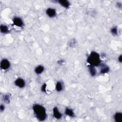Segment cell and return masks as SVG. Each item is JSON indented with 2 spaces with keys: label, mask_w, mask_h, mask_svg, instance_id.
<instances>
[{
  "label": "cell",
  "mask_w": 122,
  "mask_h": 122,
  "mask_svg": "<svg viewBox=\"0 0 122 122\" xmlns=\"http://www.w3.org/2000/svg\"><path fill=\"white\" fill-rule=\"evenodd\" d=\"M32 110L37 119L40 121H43L47 118V114L45 108L40 104H35L33 106Z\"/></svg>",
  "instance_id": "6da1fadb"
},
{
  "label": "cell",
  "mask_w": 122,
  "mask_h": 122,
  "mask_svg": "<svg viewBox=\"0 0 122 122\" xmlns=\"http://www.w3.org/2000/svg\"><path fill=\"white\" fill-rule=\"evenodd\" d=\"M87 62L89 65L96 67L101 64V60L99 54L96 51H92L87 58Z\"/></svg>",
  "instance_id": "7a4b0ae2"
},
{
  "label": "cell",
  "mask_w": 122,
  "mask_h": 122,
  "mask_svg": "<svg viewBox=\"0 0 122 122\" xmlns=\"http://www.w3.org/2000/svg\"><path fill=\"white\" fill-rule=\"evenodd\" d=\"M10 63L9 61L6 59H4L2 60L1 62V68L3 70H7L10 67Z\"/></svg>",
  "instance_id": "3957f363"
},
{
  "label": "cell",
  "mask_w": 122,
  "mask_h": 122,
  "mask_svg": "<svg viewBox=\"0 0 122 122\" xmlns=\"http://www.w3.org/2000/svg\"><path fill=\"white\" fill-rule=\"evenodd\" d=\"M13 24L17 27H22L24 25V23L21 18L19 17H14L13 20Z\"/></svg>",
  "instance_id": "277c9868"
},
{
  "label": "cell",
  "mask_w": 122,
  "mask_h": 122,
  "mask_svg": "<svg viewBox=\"0 0 122 122\" xmlns=\"http://www.w3.org/2000/svg\"><path fill=\"white\" fill-rule=\"evenodd\" d=\"M15 85L19 88H23L25 86V82L24 80L22 78H18L14 82Z\"/></svg>",
  "instance_id": "5b68a950"
},
{
  "label": "cell",
  "mask_w": 122,
  "mask_h": 122,
  "mask_svg": "<svg viewBox=\"0 0 122 122\" xmlns=\"http://www.w3.org/2000/svg\"><path fill=\"white\" fill-rule=\"evenodd\" d=\"M46 13L48 16L50 17V18H53V17L55 16L56 14V12L55 9L49 8L47 9Z\"/></svg>",
  "instance_id": "8992f818"
},
{
  "label": "cell",
  "mask_w": 122,
  "mask_h": 122,
  "mask_svg": "<svg viewBox=\"0 0 122 122\" xmlns=\"http://www.w3.org/2000/svg\"><path fill=\"white\" fill-rule=\"evenodd\" d=\"M53 114L55 118L57 119H60L62 117L63 114H61L58 110L57 107H55L53 109Z\"/></svg>",
  "instance_id": "52a82bcc"
},
{
  "label": "cell",
  "mask_w": 122,
  "mask_h": 122,
  "mask_svg": "<svg viewBox=\"0 0 122 122\" xmlns=\"http://www.w3.org/2000/svg\"><path fill=\"white\" fill-rule=\"evenodd\" d=\"M64 113L67 116H68L69 117H72V118L75 117V113L73 110L70 108H66Z\"/></svg>",
  "instance_id": "ba28073f"
},
{
  "label": "cell",
  "mask_w": 122,
  "mask_h": 122,
  "mask_svg": "<svg viewBox=\"0 0 122 122\" xmlns=\"http://www.w3.org/2000/svg\"><path fill=\"white\" fill-rule=\"evenodd\" d=\"M114 119L116 122H122V114L120 112H117L114 115Z\"/></svg>",
  "instance_id": "9c48e42d"
},
{
  "label": "cell",
  "mask_w": 122,
  "mask_h": 122,
  "mask_svg": "<svg viewBox=\"0 0 122 122\" xmlns=\"http://www.w3.org/2000/svg\"><path fill=\"white\" fill-rule=\"evenodd\" d=\"M88 67L89 72L91 75L92 76H94L95 75H96L97 72L95 68V67L90 65H89Z\"/></svg>",
  "instance_id": "30bf717a"
},
{
  "label": "cell",
  "mask_w": 122,
  "mask_h": 122,
  "mask_svg": "<svg viewBox=\"0 0 122 122\" xmlns=\"http://www.w3.org/2000/svg\"><path fill=\"white\" fill-rule=\"evenodd\" d=\"M57 2L63 7L65 8H68L69 7L70 4V2L68 1H66V0H64V1H63V0H59V1H57Z\"/></svg>",
  "instance_id": "8fae6325"
},
{
  "label": "cell",
  "mask_w": 122,
  "mask_h": 122,
  "mask_svg": "<svg viewBox=\"0 0 122 122\" xmlns=\"http://www.w3.org/2000/svg\"><path fill=\"white\" fill-rule=\"evenodd\" d=\"M44 70V68L42 65H39L37 66L35 69V72L37 75L41 74Z\"/></svg>",
  "instance_id": "7c38bea8"
},
{
  "label": "cell",
  "mask_w": 122,
  "mask_h": 122,
  "mask_svg": "<svg viewBox=\"0 0 122 122\" xmlns=\"http://www.w3.org/2000/svg\"><path fill=\"white\" fill-rule=\"evenodd\" d=\"M55 88L57 92H61L63 90V85L62 83L61 82H57L55 86Z\"/></svg>",
  "instance_id": "4fadbf2b"
},
{
  "label": "cell",
  "mask_w": 122,
  "mask_h": 122,
  "mask_svg": "<svg viewBox=\"0 0 122 122\" xmlns=\"http://www.w3.org/2000/svg\"><path fill=\"white\" fill-rule=\"evenodd\" d=\"M0 30L3 33H7L9 32V29L6 25L2 24L0 26Z\"/></svg>",
  "instance_id": "5bb4252c"
},
{
  "label": "cell",
  "mask_w": 122,
  "mask_h": 122,
  "mask_svg": "<svg viewBox=\"0 0 122 122\" xmlns=\"http://www.w3.org/2000/svg\"><path fill=\"white\" fill-rule=\"evenodd\" d=\"M109 71V68L106 65H103L102 66L101 69L100 73L102 74H104L107 73Z\"/></svg>",
  "instance_id": "9a60e30c"
},
{
  "label": "cell",
  "mask_w": 122,
  "mask_h": 122,
  "mask_svg": "<svg viewBox=\"0 0 122 122\" xmlns=\"http://www.w3.org/2000/svg\"><path fill=\"white\" fill-rule=\"evenodd\" d=\"M111 33L114 35H117L118 33V29L116 27H113L111 30Z\"/></svg>",
  "instance_id": "2e32d148"
},
{
  "label": "cell",
  "mask_w": 122,
  "mask_h": 122,
  "mask_svg": "<svg viewBox=\"0 0 122 122\" xmlns=\"http://www.w3.org/2000/svg\"><path fill=\"white\" fill-rule=\"evenodd\" d=\"M3 99H4V101L8 103V102H9V101H10V95H9L8 94H5L4 95V97H3Z\"/></svg>",
  "instance_id": "e0dca14e"
},
{
  "label": "cell",
  "mask_w": 122,
  "mask_h": 122,
  "mask_svg": "<svg viewBox=\"0 0 122 122\" xmlns=\"http://www.w3.org/2000/svg\"><path fill=\"white\" fill-rule=\"evenodd\" d=\"M46 83H44L42 86V87H41V91L43 92H46Z\"/></svg>",
  "instance_id": "ac0fdd59"
},
{
  "label": "cell",
  "mask_w": 122,
  "mask_h": 122,
  "mask_svg": "<svg viewBox=\"0 0 122 122\" xmlns=\"http://www.w3.org/2000/svg\"><path fill=\"white\" fill-rule=\"evenodd\" d=\"M5 109V106L4 105V104H1V106H0V110H1V112H2L3 111H4Z\"/></svg>",
  "instance_id": "d6986e66"
},
{
  "label": "cell",
  "mask_w": 122,
  "mask_h": 122,
  "mask_svg": "<svg viewBox=\"0 0 122 122\" xmlns=\"http://www.w3.org/2000/svg\"><path fill=\"white\" fill-rule=\"evenodd\" d=\"M57 63H58L59 64L61 65V64H62L64 63V61L63 60H59V61H58Z\"/></svg>",
  "instance_id": "ffe728a7"
},
{
  "label": "cell",
  "mask_w": 122,
  "mask_h": 122,
  "mask_svg": "<svg viewBox=\"0 0 122 122\" xmlns=\"http://www.w3.org/2000/svg\"><path fill=\"white\" fill-rule=\"evenodd\" d=\"M118 61L120 63H122V55H120L119 57H118Z\"/></svg>",
  "instance_id": "44dd1931"
}]
</instances>
